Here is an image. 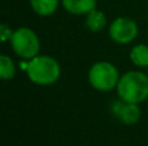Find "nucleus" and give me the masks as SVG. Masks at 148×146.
<instances>
[{"label": "nucleus", "mask_w": 148, "mask_h": 146, "mask_svg": "<svg viewBox=\"0 0 148 146\" xmlns=\"http://www.w3.org/2000/svg\"><path fill=\"white\" fill-rule=\"evenodd\" d=\"M26 74L35 84L49 85L59 79L60 65L49 56H36L27 64Z\"/></svg>", "instance_id": "obj_2"}, {"label": "nucleus", "mask_w": 148, "mask_h": 146, "mask_svg": "<svg viewBox=\"0 0 148 146\" xmlns=\"http://www.w3.org/2000/svg\"><path fill=\"white\" fill-rule=\"evenodd\" d=\"M109 35L112 40L118 44L131 43L138 35V26L131 18L120 17L112 22L109 27Z\"/></svg>", "instance_id": "obj_5"}, {"label": "nucleus", "mask_w": 148, "mask_h": 146, "mask_svg": "<svg viewBox=\"0 0 148 146\" xmlns=\"http://www.w3.org/2000/svg\"><path fill=\"white\" fill-rule=\"evenodd\" d=\"M105 16L99 10H91L90 13H87V17H86V26L90 28L91 31L94 32H99L101 31L103 28L105 27Z\"/></svg>", "instance_id": "obj_9"}, {"label": "nucleus", "mask_w": 148, "mask_h": 146, "mask_svg": "<svg viewBox=\"0 0 148 146\" xmlns=\"http://www.w3.org/2000/svg\"><path fill=\"white\" fill-rule=\"evenodd\" d=\"M31 8L39 16H51L59 5V0H30Z\"/></svg>", "instance_id": "obj_8"}, {"label": "nucleus", "mask_w": 148, "mask_h": 146, "mask_svg": "<svg viewBox=\"0 0 148 146\" xmlns=\"http://www.w3.org/2000/svg\"><path fill=\"white\" fill-rule=\"evenodd\" d=\"M117 93L125 102L139 103L148 98V75L140 71H129L120 78Z\"/></svg>", "instance_id": "obj_1"}, {"label": "nucleus", "mask_w": 148, "mask_h": 146, "mask_svg": "<svg viewBox=\"0 0 148 146\" xmlns=\"http://www.w3.org/2000/svg\"><path fill=\"white\" fill-rule=\"evenodd\" d=\"M12 35H13V31L10 30V27L7 26L5 23H3V25L0 26V36H1V41L5 43L7 40H10Z\"/></svg>", "instance_id": "obj_12"}, {"label": "nucleus", "mask_w": 148, "mask_h": 146, "mask_svg": "<svg viewBox=\"0 0 148 146\" xmlns=\"http://www.w3.org/2000/svg\"><path fill=\"white\" fill-rule=\"evenodd\" d=\"M130 58L134 65L139 67H148V47L144 44L135 45L131 49Z\"/></svg>", "instance_id": "obj_10"}, {"label": "nucleus", "mask_w": 148, "mask_h": 146, "mask_svg": "<svg viewBox=\"0 0 148 146\" xmlns=\"http://www.w3.org/2000/svg\"><path fill=\"white\" fill-rule=\"evenodd\" d=\"M88 80L95 89L107 92L117 87L120 75L118 70L110 62H96L90 69Z\"/></svg>", "instance_id": "obj_3"}, {"label": "nucleus", "mask_w": 148, "mask_h": 146, "mask_svg": "<svg viewBox=\"0 0 148 146\" xmlns=\"http://www.w3.org/2000/svg\"><path fill=\"white\" fill-rule=\"evenodd\" d=\"M10 44L16 54L25 59H33L34 57L38 56L39 49H40V44H39L36 34L27 27H21L13 31Z\"/></svg>", "instance_id": "obj_4"}, {"label": "nucleus", "mask_w": 148, "mask_h": 146, "mask_svg": "<svg viewBox=\"0 0 148 146\" xmlns=\"http://www.w3.org/2000/svg\"><path fill=\"white\" fill-rule=\"evenodd\" d=\"M64 8L72 14H87L96 7V0H62Z\"/></svg>", "instance_id": "obj_7"}, {"label": "nucleus", "mask_w": 148, "mask_h": 146, "mask_svg": "<svg viewBox=\"0 0 148 146\" xmlns=\"http://www.w3.org/2000/svg\"><path fill=\"white\" fill-rule=\"evenodd\" d=\"M113 105V113L122 123L134 124L140 118V109L138 107V103L125 102L121 100L120 102H116Z\"/></svg>", "instance_id": "obj_6"}, {"label": "nucleus", "mask_w": 148, "mask_h": 146, "mask_svg": "<svg viewBox=\"0 0 148 146\" xmlns=\"http://www.w3.org/2000/svg\"><path fill=\"white\" fill-rule=\"evenodd\" d=\"M16 74V66L13 64V61L10 59V57L5 56H0V76L1 79L7 80L13 78Z\"/></svg>", "instance_id": "obj_11"}]
</instances>
